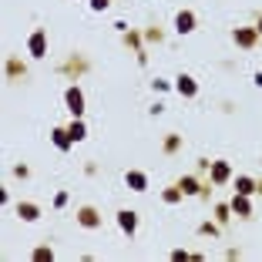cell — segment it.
<instances>
[{
    "label": "cell",
    "mask_w": 262,
    "mask_h": 262,
    "mask_svg": "<svg viewBox=\"0 0 262 262\" xmlns=\"http://www.w3.org/2000/svg\"><path fill=\"white\" fill-rule=\"evenodd\" d=\"M64 104H68V111H71L74 118H81V115H84V94H81V88H74V84H71L68 91H64Z\"/></svg>",
    "instance_id": "1"
},
{
    "label": "cell",
    "mask_w": 262,
    "mask_h": 262,
    "mask_svg": "<svg viewBox=\"0 0 262 262\" xmlns=\"http://www.w3.org/2000/svg\"><path fill=\"white\" fill-rule=\"evenodd\" d=\"M118 229H121L124 235H135V232H138V212L121 208V212H118Z\"/></svg>",
    "instance_id": "2"
},
{
    "label": "cell",
    "mask_w": 262,
    "mask_h": 262,
    "mask_svg": "<svg viewBox=\"0 0 262 262\" xmlns=\"http://www.w3.org/2000/svg\"><path fill=\"white\" fill-rule=\"evenodd\" d=\"M232 40L249 51V47H255V40H259V31H255V27H235V31H232Z\"/></svg>",
    "instance_id": "3"
},
{
    "label": "cell",
    "mask_w": 262,
    "mask_h": 262,
    "mask_svg": "<svg viewBox=\"0 0 262 262\" xmlns=\"http://www.w3.org/2000/svg\"><path fill=\"white\" fill-rule=\"evenodd\" d=\"M77 225H84V229H101V215H98V208L81 205V208H77Z\"/></svg>",
    "instance_id": "4"
},
{
    "label": "cell",
    "mask_w": 262,
    "mask_h": 262,
    "mask_svg": "<svg viewBox=\"0 0 262 262\" xmlns=\"http://www.w3.org/2000/svg\"><path fill=\"white\" fill-rule=\"evenodd\" d=\"M175 91L182 94V98H195V94H199V81H195L192 74H178L175 77Z\"/></svg>",
    "instance_id": "5"
},
{
    "label": "cell",
    "mask_w": 262,
    "mask_h": 262,
    "mask_svg": "<svg viewBox=\"0 0 262 262\" xmlns=\"http://www.w3.org/2000/svg\"><path fill=\"white\" fill-rule=\"evenodd\" d=\"M208 175H212V185H225L232 178V165L229 162H212L208 165Z\"/></svg>",
    "instance_id": "6"
},
{
    "label": "cell",
    "mask_w": 262,
    "mask_h": 262,
    "mask_svg": "<svg viewBox=\"0 0 262 262\" xmlns=\"http://www.w3.org/2000/svg\"><path fill=\"white\" fill-rule=\"evenodd\" d=\"M27 51H31V57H44L47 54V34L44 31H34L31 40H27Z\"/></svg>",
    "instance_id": "7"
},
{
    "label": "cell",
    "mask_w": 262,
    "mask_h": 262,
    "mask_svg": "<svg viewBox=\"0 0 262 262\" xmlns=\"http://www.w3.org/2000/svg\"><path fill=\"white\" fill-rule=\"evenodd\" d=\"M175 31L178 34H192L195 31V14L192 10H178L175 14Z\"/></svg>",
    "instance_id": "8"
},
{
    "label": "cell",
    "mask_w": 262,
    "mask_h": 262,
    "mask_svg": "<svg viewBox=\"0 0 262 262\" xmlns=\"http://www.w3.org/2000/svg\"><path fill=\"white\" fill-rule=\"evenodd\" d=\"M124 185H128L131 192H145L148 188V175L145 171H124Z\"/></svg>",
    "instance_id": "9"
},
{
    "label": "cell",
    "mask_w": 262,
    "mask_h": 262,
    "mask_svg": "<svg viewBox=\"0 0 262 262\" xmlns=\"http://www.w3.org/2000/svg\"><path fill=\"white\" fill-rule=\"evenodd\" d=\"M17 215H20L24 222H37V219H40V208L34 205V202H20V205H17Z\"/></svg>",
    "instance_id": "10"
},
{
    "label": "cell",
    "mask_w": 262,
    "mask_h": 262,
    "mask_svg": "<svg viewBox=\"0 0 262 262\" xmlns=\"http://www.w3.org/2000/svg\"><path fill=\"white\" fill-rule=\"evenodd\" d=\"M232 212H235V215H252V205H249V195H239L235 192V199H232Z\"/></svg>",
    "instance_id": "11"
},
{
    "label": "cell",
    "mask_w": 262,
    "mask_h": 262,
    "mask_svg": "<svg viewBox=\"0 0 262 262\" xmlns=\"http://www.w3.org/2000/svg\"><path fill=\"white\" fill-rule=\"evenodd\" d=\"M71 145H74L71 131H68V128H54V148H61V151H71Z\"/></svg>",
    "instance_id": "12"
},
{
    "label": "cell",
    "mask_w": 262,
    "mask_h": 262,
    "mask_svg": "<svg viewBox=\"0 0 262 262\" xmlns=\"http://www.w3.org/2000/svg\"><path fill=\"white\" fill-rule=\"evenodd\" d=\"M235 192H239V195H252V192H259V188H255V182L249 175H239V178H235Z\"/></svg>",
    "instance_id": "13"
},
{
    "label": "cell",
    "mask_w": 262,
    "mask_h": 262,
    "mask_svg": "<svg viewBox=\"0 0 262 262\" xmlns=\"http://www.w3.org/2000/svg\"><path fill=\"white\" fill-rule=\"evenodd\" d=\"M178 188H182L185 195H202V185L195 182L192 175H185V178H182V182H178Z\"/></svg>",
    "instance_id": "14"
},
{
    "label": "cell",
    "mask_w": 262,
    "mask_h": 262,
    "mask_svg": "<svg viewBox=\"0 0 262 262\" xmlns=\"http://www.w3.org/2000/svg\"><path fill=\"white\" fill-rule=\"evenodd\" d=\"M68 131H71V138H74V141H84L88 138V128H84V121H81V118H74Z\"/></svg>",
    "instance_id": "15"
},
{
    "label": "cell",
    "mask_w": 262,
    "mask_h": 262,
    "mask_svg": "<svg viewBox=\"0 0 262 262\" xmlns=\"http://www.w3.org/2000/svg\"><path fill=\"white\" fill-rule=\"evenodd\" d=\"M182 195H185L182 188H178V185H171V188H165V192H162V199L168 202V205H178V202H182Z\"/></svg>",
    "instance_id": "16"
},
{
    "label": "cell",
    "mask_w": 262,
    "mask_h": 262,
    "mask_svg": "<svg viewBox=\"0 0 262 262\" xmlns=\"http://www.w3.org/2000/svg\"><path fill=\"white\" fill-rule=\"evenodd\" d=\"M178 148H182V138H178V135H168V138H165V151H178Z\"/></svg>",
    "instance_id": "17"
},
{
    "label": "cell",
    "mask_w": 262,
    "mask_h": 262,
    "mask_svg": "<svg viewBox=\"0 0 262 262\" xmlns=\"http://www.w3.org/2000/svg\"><path fill=\"white\" fill-rule=\"evenodd\" d=\"M51 259H54L51 249H34V262H51Z\"/></svg>",
    "instance_id": "18"
},
{
    "label": "cell",
    "mask_w": 262,
    "mask_h": 262,
    "mask_svg": "<svg viewBox=\"0 0 262 262\" xmlns=\"http://www.w3.org/2000/svg\"><path fill=\"white\" fill-rule=\"evenodd\" d=\"M229 212H232L229 205H215V219H219V222H225V219H229Z\"/></svg>",
    "instance_id": "19"
},
{
    "label": "cell",
    "mask_w": 262,
    "mask_h": 262,
    "mask_svg": "<svg viewBox=\"0 0 262 262\" xmlns=\"http://www.w3.org/2000/svg\"><path fill=\"white\" fill-rule=\"evenodd\" d=\"M111 7V0H91V10H98V14H101V10H108Z\"/></svg>",
    "instance_id": "20"
},
{
    "label": "cell",
    "mask_w": 262,
    "mask_h": 262,
    "mask_svg": "<svg viewBox=\"0 0 262 262\" xmlns=\"http://www.w3.org/2000/svg\"><path fill=\"white\" fill-rule=\"evenodd\" d=\"M188 259V252H182V249H175V252H171V262H185Z\"/></svg>",
    "instance_id": "21"
},
{
    "label": "cell",
    "mask_w": 262,
    "mask_h": 262,
    "mask_svg": "<svg viewBox=\"0 0 262 262\" xmlns=\"http://www.w3.org/2000/svg\"><path fill=\"white\" fill-rule=\"evenodd\" d=\"M252 81H255V84L262 88V71H255V77H252Z\"/></svg>",
    "instance_id": "22"
},
{
    "label": "cell",
    "mask_w": 262,
    "mask_h": 262,
    "mask_svg": "<svg viewBox=\"0 0 262 262\" xmlns=\"http://www.w3.org/2000/svg\"><path fill=\"white\" fill-rule=\"evenodd\" d=\"M255 31H259V34H262V17H259V24H255Z\"/></svg>",
    "instance_id": "23"
},
{
    "label": "cell",
    "mask_w": 262,
    "mask_h": 262,
    "mask_svg": "<svg viewBox=\"0 0 262 262\" xmlns=\"http://www.w3.org/2000/svg\"><path fill=\"white\" fill-rule=\"evenodd\" d=\"M255 188H259V192H262V182H255Z\"/></svg>",
    "instance_id": "24"
}]
</instances>
